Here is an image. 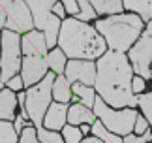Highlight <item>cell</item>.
I'll return each mask as SVG.
<instances>
[{
  "label": "cell",
  "instance_id": "obj_1",
  "mask_svg": "<svg viewBox=\"0 0 152 143\" xmlns=\"http://www.w3.org/2000/svg\"><path fill=\"white\" fill-rule=\"evenodd\" d=\"M133 68L124 53L109 51L96 64V91L105 104L113 107H135L137 94L133 92Z\"/></svg>",
  "mask_w": 152,
  "mask_h": 143
},
{
  "label": "cell",
  "instance_id": "obj_2",
  "mask_svg": "<svg viewBox=\"0 0 152 143\" xmlns=\"http://www.w3.org/2000/svg\"><path fill=\"white\" fill-rule=\"evenodd\" d=\"M58 45L73 60H94L105 55V40L94 27L79 19H64L58 34Z\"/></svg>",
  "mask_w": 152,
  "mask_h": 143
},
{
  "label": "cell",
  "instance_id": "obj_3",
  "mask_svg": "<svg viewBox=\"0 0 152 143\" xmlns=\"http://www.w3.org/2000/svg\"><path fill=\"white\" fill-rule=\"evenodd\" d=\"M96 30L103 34L105 43L116 53H124L135 45L143 34V19L135 13H118L96 21Z\"/></svg>",
  "mask_w": 152,
  "mask_h": 143
},
{
  "label": "cell",
  "instance_id": "obj_4",
  "mask_svg": "<svg viewBox=\"0 0 152 143\" xmlns=\"http://www.w3.org/2000/svg\"><path fill=\"white\" fill-rule=\"evenodd\" d=\"M55 74H47L38 85H34L28 88L26 92V102H25V109L28 113V119L34 122V126L42 128L45 113L49 109V102L53 96V83H55Z\"/></svg>",
  "mask_w": 152,
  "mask_h": 143
},
{
  "label": "cell",
  "instance_id": "obj_5",
  "mask_svg": "<svg viewBox=\"0 0 152 143\" xmlns=\"http://www.w3.org/2000/svg\"><path fill=\"white\" fill-rule=\"evenodd\" d=\"M94 113L98 115L100 122L103 124L109 132H113L116 136H128L133 132L137 121V111L135 109H109V105L103 102L102 98H96L94 102Z\"/></svg>",
  "mask_w": 152,
  "mask_h": 143
},
{
  "label": "cell",
  "instance_id": "obj_6",
  "mask_svg": "<svg viewBox=\"0 0 152 143\" xmlns=\"http://www.w3.org/2000/svg\"><path fill=\"white\" fill-rule=\"evenodd\" d=\"M21 40L17 32L4 30L2 34V51H0V83H8L23 66L21 62Z\"/></svg>",
  "mask_w": 152,
  "mask_h": 143
},
{
  "label": "cell",
  "instance_id": "obj_7",
  "mask_svg": "<svg viewBox=\"0 0 152 143\" xmlns=\"http://www.w3.org/2000/svg\"><path fill=\"white\" fill-rule=\"evenodd\" d=\"M34 27L32 13L25 0H11L6 15V30L11 32H30Z\"/></svg>",
  "mask_w": 152,
  "mask_h": 143
},
{
  "label": "cell",
  "instance_id": "obj_8",
  "mask_svg": "<svg viewBox=\"0 0 152 143\" xmlns=\"http://www.w3.org/2000/svg\"><path fill=\"white\" fill-rule=\"evenodd\" d=\"M66 79L92 87L96 83V64L90 60H69L66 64Z\"/></svg>",
  "mask_w": 152,
  "mask_h": 143
},
{
  "label": "cell",
  "instance_id": "obj_9",
  "mask_svg": "<svg viewBox=\"0 0 152 143\" xmlns=\"http://www.w3.org/2000/svg\"><path fill=\"white\" fill-rule=\"evenodd\" d=\"M49 64L45 57H25L23 60V83L26 87H34L38 85L39 81L45 77V72H47Z\"/></svg>",
  "mask_w": 152,
  "mask_h": 143
},
{
  "label": "cell",
  "instance_id": "obj_10",
  "mask_svg": "<svg viewBox=\"0 0 152 143\" xmlns=\"http://www.w3.org/2000/svg\"><path fill=\"white\" fill-rule=\"evenodd\" d=\"M25 4L28 6L32 13V19H34V27L38 30H43L45 28V23H47L49 15H51V10L55 8L56 0H25Z\"/></svg>",
  "mask_w": 152,
  "mask_h": 143
},
{
  "label": "cell",
  "instance_id": "obj_11",
  "mask_svg": "<svg viewBox=\"0 0 152 143\" xmlns=\"http://www.w3.org/2000/svg\"><path fill=\"white\" fill-rule=\"evenodd\" d=\"M21 49L26 53V57H45L47 43H45V36L39 30H30L25 38L21 40Z\"/></svg>",
  "mask_w": 152,
  "mask_h": 143
},
{
  "label": "cell",
  "instance_id": "obj_12",
  "mask_svg": "<svg viewBox=\"0 0 152 143\" xmlns=\"http://www.w3.org/2000/svg\"><path fill=\"white\" fill-rule=\"evenodd\" d=\"M68 109L69 107H66V104H51L47 113H45V119H43V124L47 126L49 130H58V128H64V124H66L68 121Z\"/></svg>",
  "mask_w": 152,
  "mask_h": 143
},
{
  "label": "cell",
  "instance_id": "obj_13",
  "mask_svg": "<svg viewBox=\"0 0 152 143\" xmlns=\"http://www.w3.org/2000/svg\"><path fill=\"white\" fill-rule=\"evenodd\" d=\"M68 122L69 124H92L94 122V111L83 104H73L68 109Z\"/></svg>",
  "mask_w": 152,
  "mask_h": 143
},
{
  "label": "cell",
  "instance_id": "obj_14",
  "mask_svg": "<svg viewBox=\"0 0 152 143\" xmlns=\"http://www.w3.org/2000/svg\"><path fill=\"white\" fill-rule=\"evenodd\" d=\"M17 98L11 88H4L0 92V121H11L15 115Z\"/></svg>",
  "mask_w": 152,
  "mask_h": 143
},
{
  "label": "cell",
  "instance_id": "obj_15",
  "mask_svg": "<svg viewBox=\"0 0 152 143\" xmlns=\"http://www.w3.org/2000/svg\"><path fill=\"white\" fill-rule=\"evenodd\" d=\"M126 10L137 13L141 19L152 21V0H122Z\"/></svg>",
  "mask_w": 152,
  "mask_h": 143
},
{
  "label": "cell",
  "instance_id": "obj_16",
  "mask_svg": "<svg viewBox=\"0 0 152 143\" xmlns=\"http://www.w3.org/2000/svg\"><path fill=\"white\" fill-rule=\"evenodd\" d=\"M88 2L96 10V13H102V15H111V13L118 15L124 10L122 0H88Z\"/></svg>",
  "mask_w": 152,
  "mask_h": 143
},
{
  "label": "cell",
  "instance_id": "obj_17",
  "mask_svg": "<svg viewBox=\"0 0 152 143\" xmlns=\"http://www.w3.org/2000/svg\"><path fill=\"white\" fill-rule=\"evenodd\" d=\"M53 96L60 104L69 102V98H72V87H69L68 79H64V75H58L55 79V83H53Z\"/></svg>",
  "mask_w": 152,
  "mask_h": 143
},
{
  "label": "cell",
  "instance_id": "obj_18",
  "mask_svg": "<svg viewBox=\"0 0 152 143\" xmlns=\"http://www.w3.org/2000/svg\"><path fill=\"white\" fill-rule=\"evenodd\" d=\"M60 19L51 13L47 23H45V28H43V36H45V43H47V47H53L58 41V34H60Z\"/></svg>",
  "mask_w": 152,
  "mask_h": 143
},
{
  "label": "cell",
  "instance_id": "obj_19",
  "mask_svg": "<svg viewBox=\"0 0 152 143\" xmlns=\"http://www.w3.org/2000/svg\"><path fill=\"white\" fill-rule=\"evenodd\" d=\"M72 92H73L77 98H81V104H83V105H86L88 109H92V107H94L96 96H94V91H92L90 87L83 85V83H73V87H72Z\"/></svg>",
  "mask_w": 152,
  "mask_h": 143
},
{
  "label": "cell",
  "instance_id": "obj_20",
  "mask_svg": "<svg viewBox=\"0 0 152 143\" xmlns=\"http://www.w3.org/2000/svg\"><path fill=\"white\" fill-rule=\"evenodd\" d=\"M47 64L56 72V74H62V72H66V57H64V51L62 49H53L47 57Z\"/></svg>",
  "mask_w": 152,
  "mask_h": 143
},
{
  "label": "cell",
  "instance_id": "obj_21",
  "mask_svg": "<svg viewBox=\"0 0 152 143\" xmlns=\"http://www.w3.org/2000/svg\"><path fill=\"white\" fill-rule=\"evenodd\" d=\"M90 130H92V134H94L96 138H100L103 143H124V139H120L116 134L109 132L102 122H94V126H92Z\"/></svg>",
  "mask_w": 152,
  "mask_h": 143
},
{
  "label": "cell",
  "instance_id": "obj_22",
  "mask_svg": "<svg viewBox=\"0 0 152 143\" xmlns=\"http://www.w3.org/2000/svg\"><path fill=\"white\" fill-rule=\"evenodd\" d=\"M137 104H139V107L143 109L145 119L148 121L150 130H152V91H150L148 94H139V96H137Z\"/></svg>",
  "mask_w": 152,
  "mask_h": 143
},
{
  "label": "cell",
  "instance_id": "obj_23",
  "mask_svg": "<svg viewBox=\"0 0 152 143\" xmlns=\"http://www.w3.org/2000/svg\"><path fill=\"white\" fill-rule=\"evenodd\" d=\"M62 138L66 143H81L83 141V132H81V128L73 126V124H66L62 128Z\"/></svg>",
  "mask_w": 152,
  "mask_h": 143
},
{
  "label": "cell",
  "instance_id": "obj_24",
  "mask_svg": "<svg viewBox=\"0 0 152 143\" xmlns=\"http://www.w3.org/2000/svg\"><path fill=\"white\" fill-rule=\"evenodd\" d=\"M17 132L8 121H0V143H15Z\"/></svg>",
  "mask_w": 152,
  "mask_h": 143
},
{
  "label": "cell",
  "instance_id": "obj_25",
  "mask_svg": "<svg viewBox=\"0 0 152 143\" xmlns=\"http://www.w3.org/2000/svg\"><path fill=\"white\" fill-rule=\"evenodd\" d=\"M77 6H79V15L75 19L79 21H88V19H96V10L90 6L88 0H77Z\"/></svg>",
  "mask_w": 152,
  "mask_h": 143
},
{
  "label": "cell",
  "instance_id": "obj_26",
  "mask_svg": "<svg viewBox=\"0 0 152 143\" xmlns=\"http://www.w3.org/2000/svg\"><path fill=\"white\" fill-rule=\"evenodd\" d=\"M38 139L42 143H66L62 136H58L56 132H53V130L49 132V130H45V128H38Z\"/></svg>",
  "mask_w": 152,
  "mask_h": 143
},
{
  "label": "cell",
  "instance_id": "obj_27",
  "mask_svg": "<svg viewBox=\"0 0 152 143\" xmlns=\"http://www.w3.org/2000/svg\"><path fill=\"white\" fill-rule=\"evenodd\" d=\"M39 139H38V132L34 128H25L23 130V134H21V141L19 143H38Z\"/></svg>",
  "mask_w": 152,
  "mask_h": 143
},
{
  "label": "cell",
  "instance_id": "obj_28",
  "mask_svg": "<svg viewBox=\"0 0 152 143\" xmlns=\"http://www.w3.org/2000/svg\"><path fill=\"white\" fill-rule=\"evenodd\" d=\"M148 130V121L141 115H137V121H135V126H133V132H135L137 136H143L145 132Z\"/></svg>",
  "mask_w": 152,
  "mask_h": 143
},
{
  "label": "cell",
  "instance_id": "obj_29",
  "mask_svg": "<svg viewBox=\"0 0 152 143\" xmlns=\"http://www.w3.org/2000/svg\"><path fill=\"white\" fill-rule=\"evenodd\" d=\"M64 8H66V13L77 17L79 15V6H77V0H62Z\"/></svg>",
  "mask_w": 152,
  "mask_h": 143
},
{
  "label": "cell",
  "instance_id": "obj_30",
  "mask_svg": "<svg viewBox=\"0 0 152 143\" xmlns=\"http://www.w3.org/2000/svg\"><path fill=\"white\" fill-rule=\"evenodd\" d=\"M10 4H11V0H0V27L6 25V15H8Z\"/></svg>",
  "mask_w": 152,
  "mask_h": 143
},
{
  "label": "cell",
  "instance_id": "obj_31",
  "mask_svg": "<svg viewBox=\"0 0 152 143\" xmlns=\"http://www.w3.org/2000/svg\"><path fill=\"white\" fill-rule=\"evenodd\" d=\"M141 38L148 43V47H150V51H152V21H148V25H147V28L143 30V34H141Z\"/></svg>",
  "mask_w": 152,
  "mask_h": 143
},
{
  "label": "cell",
  "instance_id": "obj_32",
  "mask_svg": "<svg viewBox=\"0 0 152 143\" xmlns=\"http://www.w3.org/2000/svg\"><path fill=\"white\" fill-rule=\"evenodd\" d=\"M23 77H11V79L8 81V88H11V91H21L23 88Z\"/></svg>",
  "mask_w": 152,
  "mask_h": 143
},
{
  "label": "cell",
  "instance_id": "obj_33",
  "mask_svg": "<svg viewBox=\"0 0 152 143\" xmlns=\"http://www.w3.org/2000/svg\"><path fill=\"white\" fill-rule=\"evenodd\" d=\"M132 87H133V92H135V94H141L145 91V79H143V77H133Z\"/></svg>",
  "mask_w": 152,
  "mask_h": 143
},
{
  "label": "cell",
  "instance_id": "obj_34",
  "mask_svg": "<svg viewBox=\"0 0 152 143\" xmlns=\"http://www.w3.org/2000/svg\"><path fill=\"white\" fill-rule=\"evenodd\" d=\"M124 143H148L143 136H137V134H128L124 136Z\"/></svg>",
  "mask_w": 152,
  "mask_h": 143
},
{
  "label": "cell",
  "instance_id": "obj_35",
  "mask_svg": "<svg viewBox=\"0 0 152 143\" xmlns=\"http://www.w3.org/2000/svg\"><path fill=\"white\" fill-rule=\"evenodd\" d=\"M53 13H55L58 19H66V17H64V13H66V8H64L62 4H55V8H53Z\"/></svg>",
  "mask_w": 152,
  "mask_h": 143
},
{
  "label": "cell",
  "instance_id": "obj_36",
  "mask_svg": "<svg viewBox=\"0 0 152 143\" xmlns=\"http://www.w3.org/2000/svg\"><path fill=\"white\" fill-rule=\"evenodd\" d=\"M23 124H25V119H23V117L19 115V117L15 119V126H13V128H15V132H19V130L23 128Z\"/></svg>",
  "mask_w": 152,
  "mask_h": 143
},
{
  "label": "cell",
  "instance_id": "obj_37",
  "mask_svg": "<svg viewBox=\"0 0 152 143\" xmlns=\"http://www.w3.org/2000/svg\"><path fill=\"white\" fill-rule=\"evenodd\" d=\"M81 143H103L100 138H96V136H92V138H86V139H83Z\"/></svg>",
  "mask_w": 152,
  "mask_h": 143
},
{
  "label": "cell",
  "instance_id": "obj_38",
  "mask_svg": "<svg viewBox=\"0 0 152 143\" xmlns=\"http://www.w3.org/2000/svg\"><path fill=\"white\" fill-rule=\"evenodd\" d=\"M81 132H83V134H88L90 132V126H88V124H83V126H81Z\"/></svg>",
  "mask_w": 152,
  "mask_h": 143
},
{
  "label": "cell",
  "instance_id": "obj_39",
  "mask_svg": "<svg viewBox=\"0 0 152 143\" xmlns=\"http://www.w3.org/2000/svg\"><path fill=\"white\" fill-rule=\"evenodd\" d=\"M0 49H2V36H0Z\"/></svg>",
  "mask_w": 152,
  "mask_h": 143
},
{
  "label": "cell",
  "instance_id": "obj_40",
  "mask_svg": "<svg viewBox=\"0 0 152 143\" xmlns=\"http://www.w3.org/2000/svg\"><path fill=\"white\" fill-rule=\"evenodd\" d=\"M2 85H4V83H0V92H2Z\"/></svg>",
  "mask_w": 152,
  "mask_h": 143
}]
</instances>
